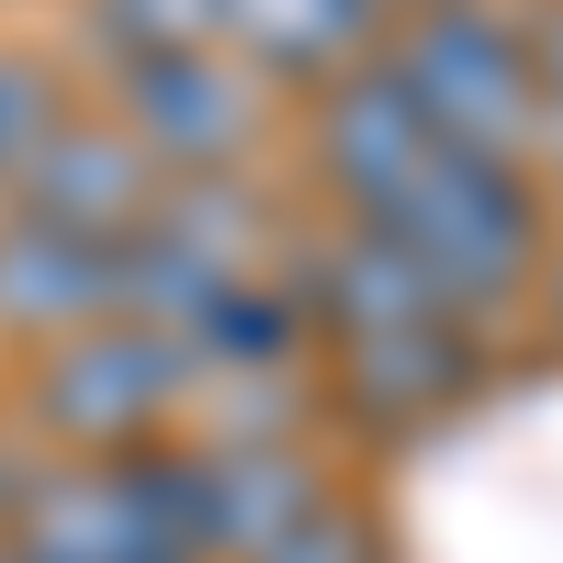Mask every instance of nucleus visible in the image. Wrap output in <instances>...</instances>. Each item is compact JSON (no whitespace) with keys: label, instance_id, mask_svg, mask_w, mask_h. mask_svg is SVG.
Masks as SVG:
<instances>
[{"label":"nucleus","instance_id":"f257e3e1","mask_svg":"<svg viewBox=\"0 0 563 563\" xmlns=\"http://www.w3.org/2000/svg\"><path fill=\"white\" fill-rule=\"evenodd\" d=\"M282 282H294V305L316 327V372L339 384V406L361 429L406 440L485 395V327H462L372 225H339V214L294 225Z\"/></svg>","mask_w":563,"mask_h":563},{"label":"nucleus","instance_id":"f03ea898","mask_svg":"<svg viewBox=\"0 0 563 563\" xmlns=\"http://www.w3.org/2000/svg\"><path fill=\"white\" fill-rule=\"evenodd\" d=\"M372 238L429 282L462 327H507V316H530V294H541L552 203H541V169L474 158V147L440 135V147L395 180V203L372 214Z\"/></svg>","mask_w":563,"mask_h":563},{"label":"nucleus","instance_id":"7ed1b4c3","mask_svg":"<svg viewBox=\"0 0 563 563\" xmlns=\"http://www.w3.org/2000/svg\"><path fill=\"white\" fill-rule=\"evenodd\" d=\"M384 68L406 79V102L429 113L451 147L541 169L552 158V113H541V57H530V12L507 0H440L384 34Z\"/></svg>","mask_w":563,"mask_h":563},{"label":"nucleus","instance_id":"20e7f679","mask_svg":"<svg viewBox=\"0 0 563 563\" xmlns=\"http://www.w3.org/2000/svg\"><path fill=\"white\" fill-rule=\"evenodd\" d=\"M23 406L57 440V462H124L147 440H180V417H192V350L135 327V316H102L79 339L34 350Z\"/></svg>","mask_w":563,"mask_h":563},{"label":"nucleus","instance_id":"39448f33","mask_svg":"<svg viewBox=\"0 0 563 563\" xmlns=\"http://www.w3.org/2000/svg\"><path fill=\"white\" fill-rule=\"evenodd\" d=\"M271 102L282 90L249 79L225 45H192V57H147V68H113V124L147 147L158 180H238L271 147Z\"/></svg>","mask_w":563,"mask_h":563},{"label":"nucleus","instance_id":"423d86ee","mask_svg":"<svg viewBox=\"0 0 563 563\" xmlns=\"http://www.w3.org/2000/svg\"><path fill=\"white\" fill-rule=\"evenodd\" d=\"M429 147H440V124L406 102V79L384 57H361L327 90H305V180H316V203L339 225H372Z\"/></svg>","mask_w":563,"mask_h":563},{"label":"nucleus","instance_id":"0eeeda50","mask_svg":"<svg viewBox=\"0 0 563 563\" xmlns=\"http://www.w3.org/2000/svg\"><path fill=\"white\" fill-rule=\"evenodd\" d=\"M327 496H339V462L316 440H192V541H203V563L282 552Z\"/></svg>","mask_w":563,"mask_h":563},{"label":"nucleus","instance_id":"6e6552de","mask_svg":"<svg viewBox=\"0 0 563 563\" xmlns=\"http://www.w3.org/2000/svg\"><path fill=\"white\" fill-rule=\"evenodd\" d=\"M158 192H169V180L147 169V147H135L113 113H57V135L23 158V180H12L0 203H23V214H45V225H68V238L124 249L135 225L158 214Z\"/></svg>","mask_w":563,"mask_h":563},{"label":"nucleus","instance_id":"1a4fd4ad","mask_svg":"<svg viewBox=\"0 0 563 563\" xmlns=\"http://www.w3.org/2000/svg\"><path fill=\"white\" fill-rule=\"evenodd\" d=\"M0 552L12 563H192V552H169V530L147 507H135L124 462H34Z\"/></svg>","mask_w":563,"mask_h":563},{"label":"nucleus","instance_id":"9d476101","mask_svg":"<svg viewBox=\"0 0 563 563\" xmlns=\"http://www.w3.org/2000/svg\"><path fill=\"white\" fill-rule=\"evenodd\" d=\"M113 282H124V249L68 238V225L0 203V327H12V339L57 350V339H79V327H102Z\"/></svg>","mask_w":563,"mask_h":563},{"label":"nucleus","instance_id":"9b49d317","mask_svg":"<svg viewBox=\"0 0 563 563\" xmlns=\"http://www.w3.org/2000/svg\"><path fill=\"white\" fill-rule=\"evenodd\" d=\"M384 0H225V57L271 90H327L339 68L384 57Z\"/></svg>","mask_w":563,"mask_h":563},{"label":"nucleus","instance_id":"f8f14e48","mask_svg":"<svg viewBox=\"0 0 563 563\" xmlns=\"http://www.w3.org/2000/svg\"><path fill=\"white\" fill-rule=\"evenodd\" d=\"M79 34L102 45V79H113V68H147V57L225 45V0H79Z\"/></svg>","mask_w":563,"mask_h":563},{"label":"nucleus","instance_id":"ddd939ff","mask_svg":"<svg viewBox=\"0 0 563 563\" xmlns=\"http://www.w3.org/2000/svg\"><path fill=\"white\" fill-rule=\"evenodd\" d=\"M57 79H45L34 57H12V45H0V192H12V180H23V158L45 147V135H57Z\"/></svg>","mask_w":563,"mask_h":563},{"label":"nucleus","instance_id":"4468645a","mask_svg":"<svg viewBox=\"0 0 563 563\" xmlns=\"http://www.w3.org/2000/svg\"><path fill=\"white\" fill-rule=\"evenodd\" d=\"M260 563H395V552H384V519H372V507L339 485V496H327L294 541H282V552H260Z\"/></svg>","mask_w":563,"mask_h":563},{"label":"nucleus","instance_id":"2eb2a0df","mask_svg":"<svg viewBox=\"0 0 563 563\" xmlns=\"http://www.w3.org/2000/svg\"><path fill=\"white\" fill-rule=\"evenodd\" d=\"M530 57H541V113H552V147H563V0L530 12Z\"/></svg>","mask_w":563,"mask_h":563},{"label":"nucleus","instance_id":"dca6fc26","mask_svg":"<svg viewBox=\"0 0 563 563\" xmlns=\"http://www.w3.org/2000/svg\"><path fill=\"white\" fill-rule=\"evenodd\" d=\"M530 327L563 350V238H552V260H541V294H530Z\"/></svg>","mask_w":563,"mask_h":563},{"label":"nucleus","instance_id":"f3484780","mask_svg":"<svg viewBox=\"0 0 563 563\" xmlns=\"http://www.w3.org/2000/svg\"><path fill=\"white\" fill-rule=\"evenodd\" d=\"M0 563H12V552H0Z\"/></svg>","mask_w":563,"mask_h":563}]
</instances>
